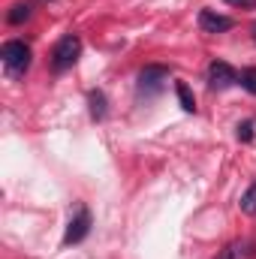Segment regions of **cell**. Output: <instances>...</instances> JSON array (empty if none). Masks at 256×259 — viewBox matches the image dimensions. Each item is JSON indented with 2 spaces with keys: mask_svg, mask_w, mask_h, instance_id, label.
<instances>
[{
  "mask_svg": "<svg viewBox=\"0 0 256 259\" xmlns=\"http://www.w3.org/2000/svg\"><path fill=\"white\" fill-rule=\"evenodd\" d=\"M78 55H81V39L75 33H66L64 39L55 46V52H52V69L55 72H66L78 61Z\"/></svg>",
  "mask_w": 256,
  "mask_h": 259,
  "instance_id": "obj_1",
  "label": "cell"
},
{
  "mask_svg": "<svg viewBox=\"0 0 256 259\" xmlns=\"http://www.w3.org/2000/svg\"><path fill=\"white\" fill-rule=\"evenodd\" d=\"M0 58H3V66H6L12 75H21V72H27V66H30V49H27L24 42H18V39H9V42L0 49Z\"/></svg>",
  "mask_w": 256,
  "mask_h": 259,
  "instance_id": "obj_2",
  "label": "cell"
},
{
  "mask_svg": "<svg viewBox=\"0 0 256 259\" xmlns=\"http://www.w3.org/2000/svg\"><path fill=\"white\" fill-rule=\"evenodd\" d=\"M166 78H169V69L166 66H145L139 72V91L142 94H157Z\"/></svg>",
  "mask_w": 256,
  "mask_h": 259,
  "instance_id": "obj_3",
  "label": "cell"
},
{
  "mask_svg": "<svg viewBox=\"0 0 256 259\" xmlns=\"http://www.w3.org/2000/svg\"><path fill=\"white\" fill-rule=\"evenodd\" d=\"M235 81H238V72L229 64L214 61V64L208 66V84H211L214 91H223V88H229V84H235Z\"/></svg>",
  "mask_w": 256,
  "mask_h": 259,
  "instance_id": "obj_4",
  "label": "cell"
},
{
  "mask_svg": "<svg viewBox=\"0 0 256 259\" xmlns=\"http://www.w3.org/2000/svg\"><path fill=\"white\" fill-rule=\"evenodd\" d=\"M88 232H91V211H88V208H78V214H75V217L69 220V226H66L64 244H78Z\"/></svg>",
  "mask_w": 256,
  "mask_h": 259,
  "instance_id": "obj_5",
  "label": "cell"
},
{
  "mask_svg": "<svg viewBox=\"0 0 256 259\" xmlns=\"http://www.w3.org/2000/svg\"><path fill=\"white\" fill-rule=\"evenodd\" d=\"M199 27L205 33H226L232 27V18H226V15H220L214 9H202L199 12Z\"/></svg>",
  "mask_w": 256,
  "mask_h": 259,
  "instance_id": "obj_6",
  "label": "cell"
},
{
  "mask_svg": "<svg viewBox=\"0 0 256 259\" xmlns=\"http://www.w3.org/2000/svg\"><path fill=\"white\" fill-rule=\"evenodd\" d=\"M9 24H21V21H27L30 18V3L27 0H18V3H12V9H9Z\"/></svg>",
  "mask_w": 256,
  "mask_h": 259,
  "instance_id": "obj_7",
  "label": "cell"
},
{
  "mask_svg": "<svg viewBox=\"0 0 256 259\" xmlns=\"http://www.w3.org/2000/svg\"><path fill=\"white\" fill-rule=\"evenodd\" d=\"M91 115H94V121H103L106 118V97H103V91H91Z\"/></svg>",
  "mask_w": 256,
  "mask_h": 259,
  "instance_id": "obj_8",
  "label": "cell"
},
{
  "mask_svg": "<svg viewBox=\"0 0 256 259\" xmlns=\"http://www.w3.org/2000/svg\"><path fill=\"white\" fill-rule=\"evenodd\" d=\"M175 94H178V103H181V109L184 112H196V100H193V91L184 84V81H178L175 84Z\"/></svg>",
  "mask_w": 256,
  "mask_h": 259,
  "instance_id": "obj_9",
  "label": "cell"
},
{
  "mask_svg": "<svg viewBox=\"0 0 256 259\" xmlns=\"http://www.w3.org/2000/svg\"><path fill=\"white\" fill-rule=\"evenodd\" d=\"M241 211H244V214H250V217L256 214V184H250V187H247V193L241 196Z\"/></svg>",
  "mask_w": 256,
  "mask_h": 259,
  "instance_id": "obj_10",
  "label": "cell"
},
{
  "mask_svg": "<svg viewBox=\"0 0 256 259\" xmlns=\"http://www.w3.org/2000/svg\"><path fill=\"white\" fill-rule=\"evenodd\" d=\"M238 81H241V88H244V91H250V94H256V69H253V66H247V69H241V75H238Z\"/></svg>",
  "mask_w": 256,
  "mask_h": 259,
  "instance_id": "obj_11",
  "label": "cell"
},
{
  "mask_svg": "<svg viewBox=\"0 0 256 259\" xmlns=\"http://www.w3.org/2000/svg\"><path fill=\"white\" fill-rule=\"evenodd\" d=\"M238 256H241V244H238V241H232V244H226V247H223L214 259H238Z\"/></svg>",
  "mask_w": 256,
  "mask_h": 259,
  "instance_id": "obj_12",
  "label": "cell"
},
{
  "mask_svg": "<svg viewBox=\"0 0 256 259\" xmlns=\"http://www.w3.org/2000/svg\"><path fill=\"white\" fill-rule=\"evenodd\" d=\"M238 139H241V142H250V139H253V121L238 124Z\"/></svg>",
  "mask_w": 256,
  "mask_h": 259,
  "instance_id": "obj_13",
  "label": "cell"
},
{
  "mask_svg": "<svg viewBox=\"0 0 256 259\" xmlns=\"http://www.w3.org/2000/svg\"><path fill=\"white\" fill-rule=\"evenodd\" d=\"M229 6H238V9H256V0H226Z\"/></svg>",
  "mask_w": 256,
  "mask_h": 259,
  "instance_id": "obj_14",
  "label": "cell"
},
{
  "mask_svg": "<svg viewBox=\"0 0 256 259\" xmlns=\"http://www.w3.org/2000/svg\"><path fill=\"white\" fill-rule=\"evenodd\" d=\"M253 39H256V24H253Z\"/></svg>",
  "mask_w": 256,
  "mask_h": 259,
  "instance_id": "obj_15",
  "label": "cell"
}]
</instances>
